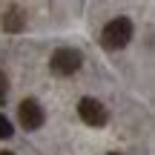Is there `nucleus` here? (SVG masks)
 I'll use <instances>...</instances> for the list:
<instances>
[{
	"label": "nucleus",
	"mask_w": 155,
	"mask_h": 155,
	"mask_svg": "<svg viewBox=\"0 0 155 155\" xmlns=\"http://www.w3.org/2000/svg\"><path fill=\"white\" fill-rule=\"evenodd\" d=\"M17 118H20V127L26 132H35L46 124V109L40 106L38 98H26L20 106H17Z\"/></svg>",
	"instance_id": "4"
},
{
	"label": "nucleus",
	"mask_w": 155,
	"mask_h": 155,
	"mask_svg": "<svg viewBox=\"0 0 155 155\" xmlns=\"http://www.w3.org/2000/svg\"><path fill=\"white\" fill-rule=\"evenodd\" d=\"M78 115H81L83 124H89V127H95V129L106 127V121H109V109H106L98 98H81L78 101Z\"/></svg>",
	"instance_id": "3"
},
{
	"label": "nucleus",
	"mask_w": 155,
	"mask_h": 155,
	"mask_svg": "<svg viewBox=\"0 0 155 155\" xmlns=\"http://www.w3.org/2000/svg\"><path fill=\"white\" fill-rule=\"evenodd\" d=\"M15 135V129H12V121L0 112V141H6V138H12Z\"/></svg>",
	"instance_id": "6"
},
{
	"label": "nucleus",
	"mask_w": 155,
	"mask_h": 155,
	"mask_svg": "<svg viewBox=\"0 0 155 155\" xmlns=\"http://www.w3.org/2000/svg\"><path fill=\"white\" fill-rule=\"evenodd\" d=\"M3 32L9 35H17L26 29V9H20V6H9V9L3 12Z\"/></svg>",
	"instance_id": "5"
},
{
	"label": "nucleus",
	"mask_w": 155,
	"mask_h": 155,
	"mask_svg": "<svg viewBox=\"0 0 155 155\" xmlns=\"http://www.w3.org/2000/svg\"><path fill=\"white\" fill-rule=\"evenodd\" d=\"M6 95H9V81H6L3 69H0V104H6Z\"/></svg>",
	"instance_id": "7"
},
{
	"label": "nucleus",
	"mask_w": 155,
	"mask_h": 155,
	"mask_svg": "<svg viewBox=\"0 0 155 155\" xmlns=\"http://www.w3.org/2000/svg\"><path fill=\"white\" fill-rule=\"evenodd\" d=\"M135 35V26L129 17H115V20H109L104 26V32H101V46H104L106 52H118V49H127V43L132 40Z\"/></svg>",
	"instance_id": "1"
},
{
	"label": "nucleus",
	"mask_w": 155,
	"mask_h": 155,
	"mask_svg": "<svg viewBox=\"0 0 155 155\" xmlns=\"http://www.w3.org/2000/svg\"><path fill=\"white\" fill-rule=\"evenodd\" d=\"M106 155H121V152H106Z\"/></svg>",
	"instance_id": "9"
},
{
	"label": "nucleus",
	"mask_w": 155,
	"mask_h": 155,
	"mask_svg": "<svg viewBox=\"0 0 155 155\" xmlns=\"http://www.w3.org/2000/svg\"><path fill=\"white\" fill-rule=\"evenodd\" d=\"M81 66H83V55H81V49H72V46H61V49H55L52 58H49V69L58 78L75 75Z\"/></svg>",
	"instance_id": "2"
},
{
	"label": "nucleus",
	"mask_w": 155,
	"mask_h": 155,
	"mask_svg": "<svg viewBox=\"0 0 155 155\" xmlns=\"http://www.w3.org/2000/svg\"><path fill=\"white\" fill-rule=\"evenodd\" d=\"M0 155H15V152H6V150H3V152H0Z\"/></svg>",
	"instance_id": "8"
}]
</instances>
